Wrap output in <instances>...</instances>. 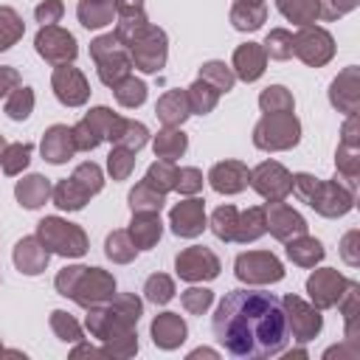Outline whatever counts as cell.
I'll return each mask as SVG.
<instances>
[{"instance_id": "cell-37", "label": "cell", "mask_w": 360, "mask_h": 360, "mask_svg": "<svg viewBox=\"0 0 360 360\" xmlns=\"http://www.w3.org/2000/svg\"><path fill=\"white\" fill-rule=\"evenodd\" d=\"M200 79L208 82L217 93H228V90L233 87V73L228 70L225 62H205V65L200 68Z\"/></svg>"}, {"instance_id": "cell-40", "label": "cell", "mask_w": 360, "mask_h": 360, "mask_svg": "<svg viewBox=\"0 0 360 360\" xmlns=\"http://www.w3.org/2000/svg\"><path fill=\"white\" fill-rule=\"evenodd\" d=\"M146 138H149V132H146L143 124L124 118L121 132H118V138H115V146H124V149H129V152H138V149L146 143Z\"/></svg>"}, {"instance_id": "cell-23", "label": "cell", "mask_w": 360, "mask_h": 360, "mask_svg": "<svg viewBox=\"0 0 360 360\" xmlns=\"http://www.w3.org/2000/svg\"><path fill=\"white\" fill-rule=\"evenodd\" d=\"M160 217L158 214H135L132 217V225H129V239L135 242V248L141 250H149L158 239H160Z\"/></svg>"}, {"instance_id": "cell-9", "label": "cell", "mask_w": 360, "mask_h": 360, "mask_svg": "<svg viewBox=\"0 0 360 360\" xmlns=\"http://www.w3.org/2000/svg\"><path fill=\"white\" fill-rule=\"evenodd\" d=\"M129 51H132L135 68H141L143 73H155V70H160L163 62H166V34H163L160 28H152V25H149V28L129 45Z\"/></svg>"}, {"instance_id": "cell-11", "label": "cell", "mask_w": 360, "mask_h": 360, "mask_svg": "<svg viewBox=\"0 0 360 360\" xmlns=\"http://www.w3.org/2000/svg\"><path fill=\"white\" fill-rule=\"evenodd\" d=\"M335 45H332V37L323 31V28H315V25H304L298 31V37L292 39V53H298L307 65H323L329 62Z\"/></svg>"}, {"instance_id": "cell-42", "label": "cell", "mask_w": 360, "mask_h": 360, "mask_svg": "<svg viewBox=\"0 0 360 360\" xmlns=\"http://www.w3.org/2000/svg\"><path fill=\"white\" fill-rule=\"evenodd\" d=\"M236 217H239V211H236L233 205H222V208H217V211H214V217H211V231H214L219 239L233 242Z\"/></svg>"}, {"instance_id": "cell-31", "label": "cell", "mask_w": 360, "mask_h": 360, "mask_svg": "<svg viewBox=\"0 0 360 360\" xmlns=\"http://www.w3.org/2000/svg\"><path fill=\"white\" fill-rule=\"evenodd\" d=\"M163 205V194L155 191L152 186H146L143 180L129 191V208L132 214H158Z\"/></svg>"}, {"instance_id": "cell-54", "label": "cell", "mask_w": 360, "mask_h": 360, "mask_svg": "<svg viewBox=\"0 0 360 360\" xmlns=\"http://www.w3.org/2000/svg\"><path fill=\"white\" fill-rule=\"evenodd\" d=\"M62 17V3L59 0H45L42 6H37V20L42 25H53Z\"/></svg>"}, {"instance_id": "cell-43", "label": "cell", "mask_w": 360, "mask_h": 360, "mask_svg": "<svg viewBox=\"0 0 360 360\" xmlns=\"http://www.w3.org/2000/svg\"><path fill=\"white\" fill-rule=\"evenodd\" d=\"M259 107L264 112H292V96L284 90V87H267L262 96H259Z\"/></svg>"}, {"instance_id": "cell-3", "label": "cell", "mask_w": 360, "mask_h": 360, "mask_svg": "<svg viewBox=\"0 0 360 360\" xmlns=\"http://www.w3.org/2000/svg\"><path fill=\"white\" fill-rule=\"evenodd\" d=\"M292 191L307 205L321 211L323 217H343L352 208V188H343L338 183H323L312 174H295L292 177Z\"/></svg>"}, {"instance_id": "cell-19", "label": "cell", "mask_w": 360, "mask_h": 360, "mask_svg": "<svg viewBox=\"0 0 360 360\" xmlns=\"http://www.w3.org/2000/svg\"><path fill=\"white\" fill-rule=\"evenodd\" d=\"M248 177H250L248 169H245L242 163H236V160L217 163V166L211 169V174H208L214 191H219V194H236V191H242V188L248 186Z\"/></svg>"}, {"instance_id": "cell-4", "label": "cell", "mask_w": 360, "mask_h": 360, "mask_svg": "<svg viewBox=\"0 0 360 360\" xmlns=\"http://www.w3.org/2000/svg\"><path fill=\"white\" fill-rule=\"evenodd\" d=\"M37 239L48 248V253H59V256H82L87 250V239L82 228L59 217H45L37 228Z\"/></svg>"}, {"instance_id": "cell-10", "label": "cell", "mask_w": 360, "mask_h": 360, "mask_svg": "<svg viewBox=\"0 0 360 360\" xmlns=\"http://www.w3.org/2000/svg\"><path fill=\"white\" fill-rule=\"evenodd\" d=\"M37 53L53 65H68L76 59L79 48H76V39L73 34L56 28V25H45L39 34H37Z\"/></svg>"}, {"instance_id": "cell-12", "label": "cell", "mask_w": 360, "mask_h": 360, "mask_svg": "<svg viewBox=\"0 0 360 360\" xmlns=\"http://www.w3.org/2000/svg\"><path fill=\"white\" fill-rule=\"evenodd\" d=\"M177 276L186 281H202V278H217L219 273V259L208 248H186L174 259Z\"/></svg>"}, {"instance_id": "cell-56", "label": "cell", "mask_w": 360, "mask_h": 360, "mask_svg": "<svg viewBox=\"0 0 360 360\" xmlns=\"http://www.w3.org/2000/svg\"><path fill=\"white\" fill-rule=\"evenodd\" d=\"M17 82H20L17 70H11V68H0V96H6L8 87H17Z\"/></svg>"}, {"instance_id": "cell-20", "label": "cell", "mask_w": 360, "mask_h": 360, "mask_svg": "<svg viewBox=\"0 0 360 360\" xmlns=\"http://www.w3.org/2000/svg\"><path fill=\"white\" fill-rule=\"evenodd\" d=\"M76 152V143H73V132L62 124L51 127L42 138V158L48 163H65L70 155Z\"/></svg>"}, {"instance_id": "cell-14", "label": "cell", "mask_w": 360, "mask_h": 360, "mask_svg": "<svg viewBox=\"0 0 360 360\" xmlns=\"http://www.w3.org/2000/svg\"><path fill=\"white\" fill-rule=\"evenodd\" d=\"M53 93H56V98H59L62 104H68V107H79V104L87 101L90 87H87L84 76H82L76 68L62 65V68L53 70Z\"/></svg>"}, {"instance_id": "cell-15", "label": "cell", "mask_w": 360, "mask_h": 360, "mask_svg": "<svg viewBox=\"0 0 360 360\" xmlns=\"http://www.w3.org/2000/svg\"><path fill=\"white\" fill-rule=\"evenodd\" d=\"M284 309H287V321H290V332L295 335V340H309L321 332V315L307 307L301 298L287 295L284 298Z\"/></svg>"}, {"instance_id": "cell-27", "label": "cell", "mask_w": 360, "mask_h": 360, "mask_svg": "<svg viewBox=\"0 0 360 360\" xmlns=\"http://www.w3.org/2000/svg\"><path fill=\"white\" fill-rule=\"evenodd\" d=\"M112 0H82L79 3V20L84 28H101L107 22H112Z\"/></svg>"}, {"instance_id": "cell-34", "label": "cell", "mask_w": 360, "mask_h": 360, "mask_svg": "<svg viewBox=\"0 0 360 360\" xmlns=\"http://www.w3.org/2000/svg\"><path fill=\"white\" fill-rule=\"evenodd\" d=\"M143 183L152 186V188L160 191V194L172 191V188L177 186V169H174V163H172V160H158V163H152L149 172H146V177H143Z\"/></svg>"}, {"instance_id": "cell-60", "label": "cell", "mask_w": 360, "mask_h": 360, "mask_svg": "<svg viewBox=\"0 0 360 360\" xmlns=\"http://www.w3.org/2000/svg\"><path fill=\"white\" fill-rule=\"evenodd\" d=\"M236 3H264V0H236Z\"/></svg>"}, {"instance_id": "cell-8", "label": "cell", "mask_w": 360, "mask_h": 360, "mask_svg": "<svg viewBox=\"0 0 360 360\" xmlns=\"http://www.w3.org/2000/svg\"><path fill=\"white\" fill-rule=\"evenodd\" d=\"M236 276L250 284H267V281H278L284 276V267L273 253L250 250L236 259Z\"/></svg>"}, {"instance_id": "cell-55", "label": "cell", "mask_w": 360, "mask_h": 360, "mask_svg": "<svg viewBox=\"0 0 360 360\" xmlns=\"http://www.w3.org/2000/svg\"><path fill=\"white\" fill-rule=\"evenodd\" d=\"M318 3L323 6V11H321V14H323L326 20H335L338 14H346L349 8H354V3H357V0H318Z\"/></svg>"}, {"instance_id": "cell-49", "label": "cell", "mask_w": 360, "mask_h": 360, "mask_svg": "<svg viewBox=\"0 0 360 360\" xmlns=\"http://www.w3.org/2000/svg\"><path fill=\"white\" fill-rule=\"evenodd\" d=\"M132 155H135V152H129V149H124V146H115V149L110 152L107 166H110V174H112L115 180L129 177V172H132V166H135V158H132Z\"/></svg>"}, {"instance_id": "cell-35", "label": "cell", "mask_w": 360, "mask_h": 360, "mask_svg": "<svg viewBox=\"0 0 360 360\" xmlns=\"http://www.w3.org/2000/svg\"><path fill=\"white\" fill-rule=\"evenodd\" d=\"M186 96H188V107H191V112L205 115V112H211V110H214V104H217V96H219V93H217L208 82L197 79V82L186 90Z\"/></svg>"}, {"instance_id": "cell-47", "label": "cell", "mask_w": 360, "mask_h": 360, "mask_svg": "<svg viewBox=\"0 0 360 360\" xmlns=\"http://www.w3.org/2000/svg\"><path fill=\"white\" fill-rule=\"evenodd\" d=\"M73 180L93 197V194H98L101 191V186H104V177H101V169L96 166V163H82V166H76V172H73Z\"/></svg>"}, {"instance_id": "cell-7", "label": "cell", "mask_w": 360, "mask_h": 360, "mask_svg": "<svg viewBox=\"0 0 360 360\" xmlns=\"http://www.w3.org/2000/svg\"><path fill=\"white\" fill-rule=\"evenodd\" d=\"M248 183H250L262 197H267L270 202L284 200V197L292 191V177H290L287 169H284L281 163H276V160H264L262 166H256V169L250 172Z\"/></svg>"}, {"instance_id": "cell-21", "label": "cell", "mask_w": 360, "mask_h": 360, "mask_svg": "<svg viewBox=\"0 0 360 360\" xmlns=\"http://www.w3.org/2000/svg\"><path fill=\"white\" fill-rule=\"evenodd\" d=\"M264 59H267V53H264L256 42L239 45V48L233 51V68H236V76L245 79V82H256V79L264 73Z\"/></svg>"}, {"instance_id": "cell-2", "label": "cell", "mask_w": 360, "mask_h": 360, "mask_svg": "<svg viewBox=\"0 0 360 360\" xmlns=\"http://www.w3.org/2000/svg\"><path fill=\"white\" fill-rule=\"evenodd\" d=\"M56 290L62 295H70L82 307H96L115 292L112 276H107L98 267H65L56 276Z\"/></svg>"}, {"instance_id": "cell-22", "label": "cell", "mask_w": 360, "mask_h": 360, "mask_svg": "<svg viewBox=\"0 0 360 360\" xmlns=\"http://www.w3.org/2000/svg\"><path fill=\"white\" fill-rule=\"evenodd\" d=\"M152 338H155V343L160 349H174V346H180L186 340V323L180 321V315L163 312L152 323Z\"/></svg>"}, {"instance_id": "cell-59", "label": "cell", "mask_w": 360, "mask_h": 360, "mask_svg": "<svg viewBox=\"0 0 360 360\" xmlns=\"http://www.w3.org/2000/svg\"><path fill=\"white\" fill-rule=\"evenodd\" d=\"M3 149H6V141H3V135H0V158H3Z\"/></svg>"}, {"instance_id": "cell-33", "label": "cell", "mask_w": 360, "mask_h": 360, "mask_svg": "<svg viewBox=\"0 0 360 360\" xmlns=\"http://www.w3.org/2000/svg\"><path fill=\"white\" fill-rule=\"evenodd\" d=\"M267 11H264V3H236L233 11H231V22L233 28L239 31H253L264 22Z\"/></svg>"}, {"instance_id": "cell-1", "label": "cell", "mask_w": 360, "mask_h": 360, "mask_svg": "<svg viewBox=\"0 0 360 360\" xmlns=\"http://www.w3.org/2000/svg\"><path fill=\"white\" fill-rule=\"evenodd\" d=\"M211 329L214 340L242 360L278 354L292 338L284 301L267 290H231L219 301Z\"/></svg>"}, {"instance_id": "cell-52", "label": "cell", "mask_w": 360, "mask_h": 360, "mask_svg": "<svg viewBox=\"0 0 360 360\" xmlns=\"http://www.w3.org/2000/svg\"><path fill=\"white\" fill-rule=\"evenodd\" d=\"M70 132H73V143H76V149H82V152L96 149V146L101 143V138H98V135H96V132H93V129L84 124V118H82V121H79V124H76Z\"/></svg>"}, {"instance_id": "cell-28", "label": "cell", "mask_w": 360, "mask_h": 360, "mask_svg": "<svg viewBox=\"0 0 360 360\" xmlns=\"http://www.w3.org/2000/svg\"><path fill=\"white\" fill-rule=\"evenodd\" d=\"M51 194H53V202H56L62 211H79V208H84V202L90 200V194H87L73 177L56 183V188H53Z\"/></svg>"}, {"instance_id": "cell-13", "label": "cell", "mask_w": 360, "mask_h": 360, "mask_svg": "<svg viewBox=\"0 0 360 360\" xmlns=\"http://www.w3.org/2000/svg\"><path fill=\"white\" fill-rule=\"evenodd\" d=\"M264 222H267L270 233L278 236V239H284V242H290L292 236L307 233V222H304V217L295 214V211H292L290 205H284L281 200L267 202V208H264Z\"/></svg>"}, {"instance_id": "cell-41", "label": "cell", "mask_w": 360, "mask_h": 360, "mask_svg": "<svg viewBox=\"0 0 360 360\" xmlns=\"http://www.w3.org/2000/svg\"><path fill=\"white\" fill-rule=\"evenodd\" d=\"M0 160H3V172L6 174H20L28 166V160H31V143H11V146H6Z\"/></svg>"}, {"instance_id": "cell-30", "label": "cell", "mask_w": 360, "mask_h": 360, "mask_svg": "<svg viewBox=\"0 0 360 360\" xmlns=\"http://www.w3.org/2000/svg\"><path fill=\"white\" fill-rule=\"evenodd\" d=\"M186 146H188L186 135H183L180 129H174V127H166V129L158 132V138H155V155L163 158V160L180 158V155L186 152Z\"/></svg>"}, {"instance_id": "cell-57", "label": "cell", "mask_w": 360, "mask_h": 360, "mask_svg": "<svg viewBox=\"0 0 360 360\" xmlns=\"http://www.w3.org/2000/svg\"><path fill=\"white\" fill-rule=\"evenodd\" d=\"M357 239V231H352V233H346V239H343V259L349 262V264H357L360 262V256L352 250V242Z\"/></svg>"}, {"instance_id": "cell-29", "label": "cell", "mask_w": 360, "mask_h": 360, "mask_svg": "<svg viewBox=\"0 0 360 360\" xmlns=\"http://www.w3.org/2000/svg\"><path fill=\"white\" fill-rule=\"evenodd\" d=\"M287 256H290L295 264L309 267V264H315V262L323 259V245H321L318 239H309V236L301 233V239H290V245H287Z\"/></svg>"}, {"instance_id": "cell-46", "label": "cell", "mask_w": 360, "mask_h": 360, "mask_svg": "<svg viewBox=\"0 0 360 360\" xmlns=\"http://www.w3.org/2000/svg\"><path fill=\"white\" fill-rule=\"evenodd\" d=\"M143 292H146V301H152V304H166V301H172V295H174V284H172L169 276L155 273V276L146 278Z\"/></svg>"}, {"instance_id": "cell-16", "label": "cell", "mask_w": 360, "mask_h": 360, "mask_svg": "<svg viewBox=\"0 0 360 360\" xmlns=\"http://www.w3.org/2000/svg\"><path fill=\"white\" fill-rule=\"evenodd\" d=\"M169 222H172V231L177 236H197L205 228L202 200H186V202L174 205L172 214H169Z\"/></svg>"}, {"instance_id": "cell-38", "label": "cell", "mask_w": 360, "mask_h": 360, "mask_svg": "<svg viewBox=\"0 0 360 360\" xmlns=\"http://www.w3.org/2000/svg\"><path fill=\"white\" fill-rule=\"evenodd\" d=\"M112 90H115L118 104H124V107H141L146 101V84L132 79V76H127L118 84H112Z\"/></svg>"}, {"instance_id": "cell-39", "label": "cell", "mask_w": 360, "mask_h": 360, "mask_svg": "<svg viewBox=\"0 0 360 360\" xmlns=\"http://www.w3.org/2000/svg\"><path fill=\"white\" fill-rule=\"evenodd\" d=\"M20 37H22V20L17 17L14 8L3 6L0 8V51H8Z\"/></svg>"}, {"instance_id": "cell-36", "label": "cell", "mask_w": 360, "mask_h": 360, "mask_svg": "<svg viewBox=\"0 0 360 360\" xmlns=\"http://www.w3.org/2000/svg\"><path fill=\"white\" fill-rule=\"evenodd\" d=\"M149 25H146V17H143V11H132V14H121V22H118V28H115V39L124 45V48H129L143 31H146Z\"/></svg>"}, {"instance_id": "cell-53", "label": "cell", "mask_w": 360, "mask_h": 360, "mask_svg": "<svg viewBox=\"0 0 360 360\" xmlns=\"http://www.w3.org/2000/svg\"><path fill=\"white\" fill-rule=\"evenodd\" d=\"M174 188H180V194H194V191L202 188V174L197 169H180Z\"/></svg>"}, {"instance_id": "cell-44", "label": "cell", "mask_w": 360, "mask_h": 360, "mask_svg": "<svg viewBox=\"0 0 360 360\" xmlns=\"http://www.w3.org/2000/svg\"><path fill=\"white\" fill-rule=\"evenodd\" d=\"M31 110H34V93H31V87H17L11 93V98L6 101V112L14 121H25L31 115Z\"/></svg>"}, {"instance_id": "cell-48", "label": "cell", "mask_w": 360, "mask_h": 360, "mask_svg": "<svg viewBox=\"0 0 360 360\" xmlns=\"http://www.w3.org/2000/svg\"><path fill=\"white\" fill-rule=\"evenodd\" d=\"M264 45H267L264 51L270 53V59H290V56H292V34H287V31H281V28L270 31Z\"/></svg>"}, {"instance_id": "cell-50", "label": "cell", "mask_w": 360, "mask_h": 360, "mask_svg": "<svg viewBox=\"0 0 360 360\" xmlns=\"http://www.w3.org/2000/svg\"><path fill=\"white\" fill-rule=\"evenodd\" d=\"M211 301H214V292L211 290H205V287H191V290H186L183 292V307L188 309V312H205L208 307H211Z\"/></svg>"}, {"instance_id": "cell-32", "label": "cell", "mask_w": 360, "mask_h": 360, "mask_svg": "<svg viewBox=\"0 0 360 360\" xmlns=\"http://www.w3.org/2000/svg\"><path fill=\"white\" fill-rule=\"evenodd\" d=\"M276 3H278V11L287 20L298 22V25H309L321 14V3L318 0H276Z\"/></svg>"}, {"instance_id": "cell-18", "label": "cell", "mask_w": 360, "mask_h": 360, "mask_svg": "<svg viewBox=\"0 0 360 360\" xmlns=\"http://www.w3.org/2000/svg\"><path fill=\"white\" fill-rule=\"evenodd\" d=\"M48 256H51L48 248H45L37 236H28V239L17 242V248H14V264H17V270L25 273V276L42 273L45 264H48Z\"/></svg>"}, {"instance_id": "cell-58", "label": "cell", "mask_w": 360, "mask_h": 360, "mask_svg": "<svg viewBox=\"0 0 360 360\" xmlns=\"http://www.w3.org/2000/svg\"><path fill=\"white\" fill-rule=\"evenodd\" d=\"M112 6H115L121 14H132V11H141L143 0H112Z\"/></svg>"}, {"instance_id": "cell-5", "label": "cell", "mask_w": 360, "mask_h": 360, "mask_svg": "<svg viewBox=\"0 0 360 360\" xmlns=\"http://www.w3.org/2000/svg\"><path fill=\"white\" fill-rule=\"evenodd\" d=\"M90 53L98 65V79L104 84H118L121 79L129 76V68H132V59L127 56V48L115 39V34H107V37H98L93 45H90Z\"/></svg>"}, {"instance_id": "cell-25", "label": "cell", "mask_w": 360, "mask_h": 360, "mask_svg": "<svg viewBox=\"0 0 360 360\" xmlns=\"http://www.w3.org/2000/svg\"><path fill=\"white\" fill-rule=\"evenodd\" d=\"M14 194H17L20 205H25V208H39V205L51 197V183H48L42 174H31V177H22V180L17 183Z\"/></svg>"}, {"instance_id": "cell-17", "label": "cell", "mask_w": 360, "mask_h": 360, "mask_svg": "<svg viewBox=\"0 0 360 360\" xmlns=\"http://www.w3.org/2000/svg\"><path fill=\"white\" fill-rule=\"evenodd\" d=\"M346 284H349V281H346L343 276H338V270H318L315 276H309L307 290H309V298H312L318 307H332V304H338L340 290H343Z\"/></svg>"}, {"instance_id": "cell-24", "label": "cell", "mask_w": 360, "mask_h": 360, "mask_svg": "<svg viewBox=\"0 0 360 360\" xmlns=\"http://www.w3.org/2000/svg\"><path fill=\"white\" fill-rule=\"evenodd\" d=\"M158 118L166 124V127H177L180 121H186V115L191 112L188 107V96L183 90H169L166 96H160L158 101Z\"/></svg>"}, {"instance_id": "cell-26", "label": "cell", "mask_w": 360, "mask_h": 360, "mask_svg": "<svg viewBox=\"0 0 360 360\" xmlns=\"http://www.w3.org/2000/svg\"><path fill=\"white\" fill-rule=\"evenodd\" d=\"M264 231H267L264 208H248L245 214H239V217H236L233 239H236V242H253V239H259Z\"/></svg>"}, {"instance_id": "cell-6", "label": "cell", "mask_w": 360, "mask_h": 360, "mask_svg": "<svg viewBox=\"0 0 360 360\" xmlns=\"http://www.w3.org/2000/svg\"><path fill=\"white\" fill-rule=\"evenodd\" d=\"M298 121L292 118V112H267L253 135V143L259 149H290L298 143Z\"/></svg>"}, {"instance_id": "cell-51", "label": "cell", "mask_w": 360, "mask_h": 360, "mask_svg": "<svg viewBox=\"0 0 360 360\" xmlns=\"http://www.w3.org/2000/svg\"><path fill=\"white\" fill-rule=\"evenodd\" d=\"M51 326L56 329V335L62 338V340H79L82 338V329H79V323L68 315V312H62V309H56L53 312V318H51Z\"/></svg>"}, {"instance_id": "cell-45", "label": "cell", "mask_w": 360, "mask_h": 360, "mask_svg": "<svg viewBox=\"0 0 360 360\" xmlns=\"http://www.w3.org/2000/svg\"><path fill=\"white\" fill-rule=\"evenodd\" d=\"M135 242L129 239V233L127 231H112L110 236H107V256L112 259V262H129L132 256H135Z\"/></svg>"}]
</instances>
